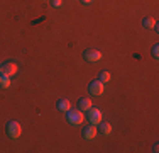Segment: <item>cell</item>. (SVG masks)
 Wrapping results in <instances>:
<instances>
[{
	"instance_id": "7c38bea8",
	"label": "cell",
	"mask_w": 159,
	"mask_h": 153,
	"mask_svg": "<svg viewBox=\"0 0 159 153\" xmlns=\"http://www.w3.org/2000/svg\"><path fill=\"white\" fill-rule=\"evenodd\" d=\"M142 26L144 27H147V29H151V27H156V21H154L152 17H146L142 21Z\"/></svg>"
},
{
	"instance_id": "e0dca14e",
	"label": "cell",
	"mask_w": 159,
	"mask_h": 153,
	"mask_svg": "<svg viewBox=\"0 0 159 153\" xmlns=\"http://www.w3.org/2000/svg\"><path fill=\"white\" fill-rule=\"evenodd\" d=\"M83 3H92V0H81Z\"/></svg>"
},
{
	"instance_id": "8fae6325",
	"label": "cell",
	"mask_w": 159,
	"mask_h": 153,
	"mask_svg": "<svg viewBox=\"0 0 159 153\" xmlns=\"http://www.w3.org/2000/svg\"><path fill=\"white\" fill-rule=\"evenodd\" d=\"M9 85H10V76L0 73V87H2V89H7Z\"/></svg>"
},
{
	"instance_id": "3957f363",
	"label": "cell",
	"mask_w": 159,
	"mask_h": 153,
	"mask_svg": "<svg viewBox=\"0 0 159 153\" xmlns=\"http://www.w3.org/2000/svg\"><path fill=\"white\" fill-rule=\"evenodd\" d=\"M103 90H105L103 82H100V80H93V82H90V85H88V92H90L92 95L98 97V95L103 94Z\"/></svg>"
},
{
	"instance_id": "52a82bcc",
	"label": "cell",
	"mask_w": 159,
	"mask_h": 153,
	"mask_svg": "<svg viewBox=\"0 0 159 153\" xmlns=\"http://www.w3.org/2000/svg\"><path fill=\"white\" fill-rule=\"evenodd\" d=\"M97 133H98L97 126L90 124V126H86V128L83 129V138H85V140H93V138L97 136Z\"/></svg>"
},
{
	"instance_id": "5bb4252c",
	"label": "cell",
	"mask_w": 159,
	"mask_h": 153,
	"mask_svg": "<svg viewBox=\"0 0 159 153\" xmlns=\"http://www.w3.org/2000/svg\"><path fill=\"white\" fill-rule=\"evenodd\" d=\"M152 56H154V58H159V46L157 44L152 48Z\"/></svg>"
},
{
	"instance_id": "5b68a950",
	"label": "cell",
	"mask_w": 159,
	"mask_h": 153,
	"mask_svg": "<svg viewBox=\"0 0 159 153\" xmlns=\"http://www.w3.org/2000/svg\"><path fill=\"white\" fill-rule=\"evenodd\" d=\"M102 119H103V116H102V112L98 109H93V107L88 109V121L92 122V124H95V126L100 124Z\"/></svg>"
},
{
	"instance_id": "4fadbf2b",
	"label": "cell",
	"mask_w": 159,
	"mask_h": 153,
	"mask_svg": "<svg viewBox=\"0 0 159 153\" xmlns=\"http://www.w3.org/2000/svg\"><path fill=\"white\" fill-rule=\"evenodd\" d=\"M110 78H112V75L108 73V72H102V73H100V78H98V80L105 83V82H110Z\"/></svg>"
},
{
	"instance_id": "9c48e42d",
	"label": "cell",
	"mask_w": 159,
	"mask_h": 153,
	"mask_svg": "<svg viewBox=\"0 0 159 153\" xmlns=\"http://www.w3.org/2000/svg\"><path fill=\"white\" fill-rule=\"evenodd\" d=\"M58 109L63 111V112H66V111L71 109V102L68 101V99H61V101H58Z\"/></svg>"
},
{
	"instance_id": "6da1fadb",
	"label": "cell",
	"mask_w": 159,
	"mask_h": 153,
	"mask_svg": "<svg viewBox=\"0 0 159 153\" xmlns=\"http://www.w3.org/2000/svg\"><path fill=\"white\" fill-rule=\"evenodd\" d=\"M66 116H68V122H70V124H73V126H80L83 121H85L83 111H78V109L66 111Z\"/></svg>"
},
{
	"instance_id": "ac0fdd59",
	"label": "cell",
	"mask_w": 159,
	"mask_h": 153,
	"mask_svg": "<svg viewBox=\"0 0 159 153\" xmlns=\"http://www.w3.org/2000/svg\"><path fill=\"white\" fill-rule=\"evenodd\" d=\"M0 73H2V65H0Z\"/></svg>"
},
{
	"instance_id": "277c9868",
	"label": "cell",
	"mask_w": 159,
	"mask_h": 153,
	"mask_svg": "<svg viewBox=\"0 0 159 153\" xmlns=\"http://www.w3.org/2000/svg\"><path fill=\"white\" fill-rule=\"evenodd\" d=\"M17 70H19V67H17V63H14V61H7V63L2 65V73L7 75V76H14L17 73Z\"/></svg>"
},
{
	"instance_id": "ba28073f",
	"label": "cell",
	"mask_w": 159,
	"mask_h": 153,
	"mask_svg": "<svg viewBox=\"0 0 159 153\" xmlns=\"http://www.w3.org/2000/svg\"><path fill=\"white\" fill-rule=\"evenodd\" d=\"M78 107L81 111H88V109H92L93 107V102H92V99H88V97H85V99H80L78 101Z\"/></svg>"
},
{
	"instance_id": "7a4b0ae2",
	"label": "cell",
	"mask_w": 159,
	"mask_h": 153,
	"mask_svg": "<svg viewBox=\"0 0 159 153\" xmlns=\"http://www.w3.org/2000/svg\"><path fill=\"white\" fill-rule=\"evenodd\" d=\"M20 133H22V128L17 121H10L9 124H7V136H10L12 140L20 138Z\"/></svg>"
},
{
	"instance_id": "30bf717a",
	"label": "cell",
	"mask_w": 159,
	"mask_h": 153,
	"mask_svg": "<svg viewBox=\"0 0 159 153\" xmlns=\"http://www.w3.org/2000/svg\"><path fill=\"white\" fill-rule=\"evenodd\" d=\"M100 133L105 136H108L112 133V126L108 124V122H100Z\"/></svg>"
},
{
	"instance_id": "9a60e30c",
	"label": "cell",
	"mask_w": 159,
	"mask_h": 153,
	"mask_svg": "<svg viewBox=\"0 0 159 153\" xmlns=\"http://www.w3.org/2000/svg\"><path fill=\"white\" fill-rule=\"evenodd\" d=\"M52 7H61V0H51Z\"/></svg>"
},
{
	"instance_id": "2e32d148",
	"label": "cell",
	"mask_w": 159,
	"mask_h": 153,
	"mask_svg": "<svg viewBox=\"0 0 159 153\" xmlns=\"http://www.w3.org/2000/svg\"><path fill=\"white\" fill-rule=\"evenodd\" d=\"M151 151H152V153H157V143L152 145V150H151Z\"/></svg>"
},
{
	"instance_id": "8992f818",
	"label": "cell",
	"mask_w": 159,
	"mask_h": 153,
	"mask_svg": "<svg viewBox=\"0 0 159 153\" xmlns=\"http://www.w3.org/2000/svg\"><path fill=\"white\" fill-rule=\"evenodd\" d=\"M83 58L86 61H92V63H95V61L102 60V53L98 51V49H86L85 53H83Z\"/></svg>"
}]
</instances>
